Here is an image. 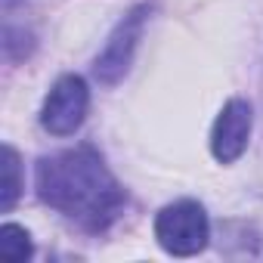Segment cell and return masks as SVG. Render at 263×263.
<instances>
[{
	"label": "cell",
	"mask_w": 263,
	"mask_h": 263,
	"mask_svg": "<svg viewBox=\"0 0 263 263\" xmlns=\"http://www.w3.org/2000/svg\"><path fill=\"white\" fill-rule=\"evenodd\" d=\"M37 195L87 232L108 229L124 211V189L93 146L65 149L37 161Z\"/></svg>",
	"instance_id": "cell-1"
},
{
	"label": "cell",
	"mask_w": 263,
	"mask_h": 263,
	"mask_svg": "<svg viewBox=\"0 0 263 263\" xmlns=\"http://www.w3.org/2000/svg\"><path fill=\"white\" fill-rule=\"evenodd\" d=\"M155 238L174 257H192L204 251L211 238V223H208L204 208L192 198H180L161 208L155 217Z\"/></svg>",
	"instance_id": "cell-2"
},
{
	"label": "cell",
	"mask_w": 263,
	"mask_h": 263,
	"mask_svg": "<svg viewBox=\"0 0 263 263\" xmlns=\"http://www.w3.org/2000/svg\"><path fill=\"white\" fill-rule=\"evenodd\" d=\"M146 19H149V7H134V10H130L115 25V31L108 34L102 53L93 62V74L99 78V84H108L111 87V84H118L127 74L130 62H134V53H137V44L143 37Z\"/></svg>",
	"instance_id": "cell-3"
},
{
	"label": "cell",
	"mask_w": 263,
	"mask_h": 263,
	"mask_svg": "<svg viewBox=\"0 0 263 263\" xmlns=\"http://www.w3.org/2000/svg\"><path fill=\"white\" fill-rule=\"evenodd\" d=\"M87 108H90V90H87V81L78 78V74H62L47 102H44V111H41V124L47 134L53 137H71L74 130L84 124L87 118Z\"/></svg>",
	"instance_id": "cell-4"
},
{
	"label": "cell",
	"mask_w": 263,
	"mask_h": 263,
	"mask_svg": "<svg viewBox=\"0 0 263 263\" xmlns=\"http://www.w3.org/2000/svg\"><path fill=\"white\" fill-rule=\"evenodd\" d=\"M251 127H254V111L248 99H229L211 130V152L220 164H232L241 158V152L248 149L251 140Z\"/></svg>",
	"instance_id": "cell-5"
},
{
	"label": "cell",
	"mask_w": 263,
	"mask_h": 263,
	"mask_svg": "<svg viewBox=\"0 0 263 263\" xmlns=\"http://www.w3.org/2000/svg\"><path fill=\"white\" fill-rule=\"evenodd\" d=\"M22 195V164L19 152L13 146L0 149V211H13V204Z\"/></svg>",
	"instance_id": "cell-6"
},
{
	"label": "cell",
	"mask_w": 263,
	"mask_h": 263,
	"mask_svg": "<svg viewBox=\"0 0 263 263\" xmlns=\"http://www.w3.org/2000/svg\"><path fill=\"white\" fill-rule=\"evenodd\" d=\"M31 254H34V245L22 226H16V223L0 226V257L7 263H25Z\"/></svg>",
	"instance_id": "cell-7"
}]
</instances>
